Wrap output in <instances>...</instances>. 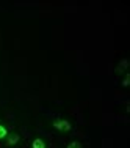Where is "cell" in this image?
Masks as SVG:
<instances>
[{
    "instance_id": "obj_1",
    "label": "cell",
    "mask_w": 130,
    "mask_h": 148,
    "mask_svg": "<svg viewBox=\"0 0 130 148\" xmlns=\"http://www.w3.org/2000/svg\"><path fill=\"white\" fill-rule=\"evenodd\" d=\"M52 125H53V128L58 129V131H71V128H72V125L68 121V120H61V118L55 120Z\"/></svg>"
},
{
    "instance_id": "obj_2",
    "label": "cell",
    "mask_w": 130,
    "mask_h": 148,
    "mask_svg": "<svg viewBox=\"0 0 130 148\" xmlns=\"http://www.w3.org/2000/svg\"><path fill=\"white\" fill-rule=\"evenodd\" d=\"M127 66H129V60H121V63H119V65L118 66H116V69H114V71H116V74H121L122 71H125V69H127Z\"/></svg>"
},
{
    "instance_id": "obj_3",
    "label": "cell",
    "mask_w": 130,
    "mask_h": 148,
    "mask_svg": "<svg viewBox=\"0 0 130 148\" xmlns=\"http://www.w3.org/2000/svg\"><path fill=\"white\" fill-rule=\"evenodd\" d=\"M19 139L20 137L17 136V134H13V136H9L8 139H6V143H8V145H16V143L19 142Z\"/></svg>"
},
{
    "instance_id": "obj_4",
    "label": "cell",
    "mask_w": 130,
    "mask_h": 148,
    "mask_svg": "<svg viewBox=\"0 0 130 148\" xmlns=\"http://www.w3.org/2000/svg\"><path fill=\"white\" fill-rule=\"evenodd\" d=\"M31 148H45V143L43 139H35L31 143Z\"/></svg>"
},
{
    "instance_id": "obj_5",
    "label": "cell",
    "mask_w": 130,
    "mask_h": 148,
    "mask_svg": "<svg viewBox=\"0 0 130 148\" xmlns=\"http://www.w3.org/2000/svg\"><path fill=\"white\" fill-rule=\"evenodd\" d=\"M5 137H8V131L3 125H0V139H5Z\"/></svg>"
},
{
    "instance_id": "obj_6",
    "label": "cell",
    "mask_w": 130,
    "mask_h": 148,
    "mask_svg": "<svg viewBox=\"0 0 130 148\" xmlns=\"http://www.w3.org/2000/svg\"><path fill=\"white\" fill-rule=\"evenodd\" d=\"M68 148H82V143L80 142H71L68 145Z\"/></svg>"
},
{
    "instance_id": "obj_7",
    "label": "cell",
    "mask_w": 130,
    "mask_h": 148,
    "mask_svg": "<svg viewBox=\"0 0 130 148\" xmlns=\"http://www.w3.org/2000/svg\"><path fill=\"white\" fill-rule=\"evenodd\" d=\"M122 85H124V87H127V85H129V74L124 77V80H122Z\"/></svg>"
}]
</instances>
